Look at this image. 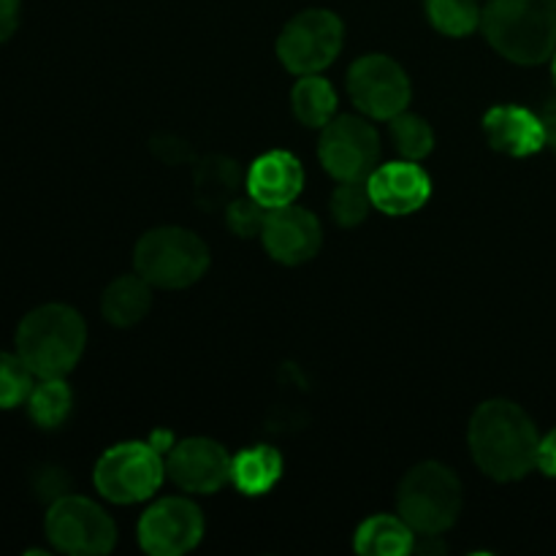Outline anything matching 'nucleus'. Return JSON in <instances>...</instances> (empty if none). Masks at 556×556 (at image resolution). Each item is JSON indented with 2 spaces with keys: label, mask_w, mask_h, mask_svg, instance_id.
<instances>
[{
  "label": "nucleus",
  "mask_w": 556,
  "mask_h": 556,
  "mask_svg": "<svg viewBox=\"0 0 556 556\" xmlns=\"http://www.w3.org/2000/svg\"><path fill=\"white\" fill-rule=\"evenodd\" d=\"M152 307L150 282L136 271V275H123L103 291L101 313L112 326L128 329V326L139 324Z\"/></svg>",
  "instance_id": "a211bd4d"
},
{
  "label": "nucleus",
  "mask_w": 556,
  "mask_h": 556,
  "mask_svg": "<svg viewBox=\"0 0 556 556\" xmlns=\"http://www.w3.org/2000/svg\"><path fill=\"white\" fill-rule=\"evenodd\" d=\"M391 123V141L405 161H421L434 150V130L424 117L413 112H400Z\"/></svg>",
  "instance_id": "b1692460"
},
{
  "label": "nucleus",
  "mask_w": 556,
  "mask_h": 556,
  "mask_svg": "<svg viewBox=\"0 0 556 556\" xmlns=\"http://www.w3.org/2000/svg\"><path fill=\"white\" fill-rule=\"evenodd\" d=\"M231 456L210 438L179 440L166 456V472L182 492L212 494L231 481Z\"/></svg>",
  "instance_id": "f8f14e48"
},
{
  "label": "nucleus",
  "mask_w": 556,
  "mask_h": 556,
  "mask_svg": "<svg viewBox=\"0 0 556 556\" xmlns=\"http://www.w3.org/2000/svg\"><path fill=\"white\" fill-rule=\"evenodd\" d=\"M476 465L494 481H519L538 467L541 434L510 400H489L472 413L467 432Z\"/></svg>",
  "instance_id": "f257e3e1"
},
{
  "label": "nucleus",
  "mask_w": 556,
  "mask_h": 556,
  "mask_svg": "<svg viewBox=\"0 0 556 556\" xmlns=\"http://www.w3.org/2000/svg\"><path fill=\"white\" fill-rule=\"evenodd\" d=\"M396 510L416 535L440 538L454 527L462 510V481L440 462L416 465L400 483Z\"/></svg>",
  "instance_id": "20e7f679"
},
{
  "label": "nucleus",
  "mask_w": 556,
  "mask_h": 556,
  "mask_svg": "<svg viewBox=\"0 0 556 556\" xmlns=\"http://www.w3.org/2000/svg\"><path fill=\"white\" fill-rule=\"evenodd\" d=\"M538 467L548 478H556V427L546 438H541V451H538Z\"/></svg>",
  "instance_id": "c756f323"
},
{
  "label": "nucleus",
  "mask_w": 556,
  "mask_h": 556,
  "mask_svg": "<svg viewBox=\"0 0 556 556\" xmlns=\"http://www.w3.org/2000/svg\"><path fill=\"white\" fill-rule=\"evenodd\" d=\"M33 378L20 353H0V410L25 405L33 391Z\"/></svg>",
  "instance_id": "a878e982"
},
{
  "label": "nucleus",
  "mask_w": 556,
  "mask_h": 556,
  "mask_svg": "<svg viewBox=\"0 0 556 556\" xmlns=\"http://www.w3.org/2000/svg\"><path fill=\"white\" fill-rule=\"evenodd\" d=\"M248 174H242L237 161L226 155H210L199 161L193 172L195 204L206 212L226 210L233 199H239V188H244Z\"/></svg>",
  "instance_id": "f3484780"
},
{
  "label": "nucleus",
  "mask_w": 556,
  "mask_h": 556,
  "mask_svg": "<svg viewBox=\"0 0 556 556\" xmlns=\"http://www.w3.org/2000/svg\"><path fill=\"white\" fill-rule=\"evenodd\" d=\"M372 206L375 204L372 195H369L367 179H348V182H340V188L331 195V215L345 228H353L367 220Z\"/></svg>",
  "instance_id": "393cba45"
},
{
  "label": "nucleus",
  "mask_w": 556,
  "mask_h": 556,
  "mask_svg": "<svg viewBox=\"0 0 556 556\" xmlns=\"http://www.w3.org/2000/svg\"><path fill=\"white\" fill-rule=\"evenodd\" d=\"M134 264L150 286L179 291L199 282L210 269V248L188 228L161 226L139 239Z\"/></svg>",
  "instance_id": "39448f33"
},
{
  "label": "nucleus",
  "mask_w": 556,
  "mask_h": 556,
  "mask_svg": "<svg viewBox=\"0 0 556 556\" xmlns=\"http://www.w3.org/2000/svg\"><path fill=\"white\" fill-rule=\"evenodd\" d=\"M20 25V0H0V43L9 41Z\"/></svg>",
  "instance_id": "c85d7f7f"
},
{
  "label": "nucleus",
  "mask_w": 556,
  "mask_h": 556,
  "mask_svg": "<svg viewBox=\"0 0 556 556\" xmlns=\"http://www.w3.org/2000/svg\"><path fill=\"white\" fill-rule=\"evenodd\" d=\"M320 130L318 157L334 179H369L380 166V136L367 119L340 114Z\"/></svg>",
  "instance_id": "1a4fd4ad"
},
{
  "label": "nucleus",
  "mask_w": 556,
  "mask_h": 556,
  "mask_svg": "<svg viewBox=\"0 0 556 556\" xmlns=\"http://www.w3.org/2000/svg\"><path fill=\"white\" fill-rule=\"evenodd\" d=\"M541 123H543V130H546V147H552L556 152V98H552V101L543 106Z\"/></svg>",
  "instance_id": "7c9ffc66"
},
{
  "label": "nucleus",
  "mask_w": 556,
  "mask_h": 556,
  "mask_svg": "<svg viewBox=\"0 0 556 556\" xmlns=\"http://www.w3.org/2000/svg\"><path fill=\"white\" fill-rule=\"evenodd\" d=\"M248 195H253L266 210L288 206L296 201V195L304 188V168L291 152L271 150L253 161L248 172Z\"/></svg>",
  "instance_id": "dca6fc26"
},
{
  "label": "nucleus",
  "mask_w": 556,
  "mask_h": 556,
  "mask_svg": "<svg viewBox=\"0 0 556 556\" xmlns=\"http://www.w3.org/2000/svg\"><path fill=\"white\" fill-rule=\"evenodd\" d=\"M282 476V456L271 445H250L231 462V483L242 494H266Z\"/></svg>",
  "instance_id": "aec40b11"
},
{
  "label": "nucleus",
  "mask_w": 556,
  "mask_h": 556,
  "mask_svg": "<svg viewBox=\"0 0 556 556\" xmlns=\"http://www.w3.org/2000/svg\"><path fill=\"white\" fill-rule=\"evenodd\" d=\"M150 150L155 152V157H161L168 166H179L185 161H193V150H190L188 141L177 139V136H155L150 141Z\"/></svg>",
  "instance_id": "cd10ccee"
},
{
  "label": "nucleus",
  "mask_w": 556,
  "mask_h": 556,
  "mask_svg": "<svg viewBox=\"0 0 556 556\" xmlns=\"http://www.w3.org/2000/svg\"><path fill=\"white\" fill-rule=\"evenodd\" d=\"M71 407H74V394L63 378H38L27 396L30 418L41 429L63 427L65 418L71 416Z\"/></svg>",
  "instance_id": "4be33fe9"
},
{
  "label": "nucleus",
  "mask_w": 556,
  "mask_h": 556,
  "mask_svg": "<svg viewBox=\"0 0 556 556\" xmlns=\"http://www.w3.org/2000/svg\"><path fill=\"white\" fill-rule=\"evenodd\" d=\"M427 20L443 36L465 38L481 25V9L476 0H424Z\"/></svg>",
  "instance_id": "5701e85b"
},
{
  "label": "nucleus",
  "mask_w": 556,
  "mask_h": 556,
  "mask_svg": "<svg viewBox=\"0 0 556 556\" xmlns=\"http://www.w3.org/2000/svg\"><path fill=\"white\" fill-rule=\"evenodd\" d=\"M369 195H372L375 210L386 215H410L421 210L432 195L429 174L416 161H394L375 168L367 179Z\"/></svg>",
  "instance_id": "4468645a"
},
{
  "label": "nucleus",
  "mask_w": 556,
  "mask_h": 556,
  "mask_svg": "<svg viewBox=\"0 0 556 556\" xmlns=\"http://www.w3.org/2000/svg\"><path fill=\"white\" fill-rule=\"evenodd\" d=\"M166 478L163 448L155 443H119L98 459L92 481L106 500L117 505L141 503L161 489Z\"/></svg>",
  "instance_id": "423d86ee"
},
{
  "label": "nucleus",
  "mask_w": 556,
  "mask_h": 556,
  "mask_svg": "<svg viewBox=\"0 0 556 556\" xmlns=\"http://www.w3.org/2000/svg\"><path fill=\"white\" fill-rule=\"evenodd\" d=\"M266 206H261L258 201L253 199V195H239V199H233L231 204L226 206V220H228V228H231L237 237H261V231H264V220H266Z\"/></svg>",
  "instance_id": "bb28decb"
},
{
  "label": "nucleus",
  "mask_w": 556,
  "mask_h": 556,
  "mask_svg": "<svg viewBox=\"0 0 556 556\" xmlns=\"http://www.w3.org/2000/svg\"><path fill=\"white\" fill-rule=\"evenodd\" d=\"M413 535L416 532L402 516L378 514L358 527L353 546L364 556H405L416 548Z\"/></svg>",
  "instance_id": "6ab92c4d"
},
{
  "label": "nucleus",
  "mask_w": 556,
  "mask_h": 556,
  "mask_svg": "<svg viewBox=\"0 0 556 556\" xmlns=\"http://www.w3.org/2000/svg\"><path fill=\"white\" fill-rule=\"evenodd\" d=\"M552 74H554V81H556V52H554V58H552Z\"/></svg>",
  "instance_id": "2f4dec72"
},
{
  "label": "nucleus",
  "mask_w": 556,
  "mask_h": 556,
  "mask_svg": "<svg viewBox=\"0 0 556 556\" xmlns=\"http://www.w3.org/2000/svg\"><path fill=\"white\" fill-rule=\"evenodd\" d=\"M481 27L505 60L541 65L556 52V0H489Z\"/></svg>",
  "instance_id": "f03ea898"
},
{
  "label": "nucleus",
  "mask_w": 556,
  "mask_h": 556,
  "mask_svg": "<svg viewBox=\"0 0 556 556\" xmlns=\"http://www.w3.org/2000/svg\"><path fill=\"white\" fill-rule=\"evenodd\" d=\"M261 242H264L266 253L275 261L286 266H296L318 253L320 242H324V231H320V223L313 212L288 204L266 212Z\"/></svg>",
  "instance_id": "ddd939ff"
},
{
  "label": "nucleus",
  "mask_w": 556,
  "mask_h": 556,
  "mask_svg": "<svg viewBox=\"0 0 556 556\" xmlns=\"http://www.w3.org/2000/svg\"><path fill=\"white\" fill-rule=\"evenodd\" d=\"M345 41V25L334 11L307 9L293 16L277 38V54L291 74H318L329 68Z\"/></svg>",
  "instance_id": "6e6552de"
},
{
  "label": "nucleus",
  "mask_w": 556,
  "mask_h": 556,
  "mask_svg": "<svg viewBox=\"0 0 556 556\" xmlns=\"http://www.w3.org/2000/svg\"><path fill=\"white\" fill-rule=\"evenodd\" d=\"M43 530L58 552L71 556L109 554L117 543V527L112 516L79 494H60L49 505Z\"/></svg>",
  "instance_id": "0eeeda50"
},
{
  "label": "nucleus",
  "mask_w": 556,
  "mask_h": 556,
  "mask_svg": "<svg viewBox=\"0 0 556 556\" xmlns=\"http://www.w3.org/2000/svg\"><path fill=\"white\" fill-rule=\"evenodd\" d=\"M348 92L358 112L372 119H391L410 101V79L389 54H364L348 71Z\"/></svg>",
  "instance_id": "9d476101"
},
{
  "label": "nucleus",
  "mask_w": 556,
  "mask_h": 556,
  "mask_svg": "<svg viewBox=\"0 0 556 556\" xmlns=\"http://www.w3.org/2000/svg\"><path fill=\"white\" fill-rule=\"evenodd\" d=\"M204 516L199 505L185 497L157 500L141 514L139 543L152 556H182L199 546Z\"/></svg>",
  "instance_id": "9b49d317"
},
{
  "label": "nucleus",
  "mask_w": 556,
  "mask_h": 556,
  "mask_svg": "<svg viewBox=\"0 0 556 556\" xmlns=\"http://www.w3.org/2000/svg\"><path fill=\"white\" fill-rule=\"evenodd\" d=\"M293 114L307 128H326L337 117V92L318 74H304L291 92Z\"/></svg>",
  "instance_id": "412c9836"
},
{
  "label": "nucleus",
  "mask_w": 556,
  "mask_h": 556,
  "mask_svg": "<svg viewBox=\"0 0 556 556\" xmlns=\"http://www.w3.org/2000/svg\"><path fill=\"white\" fill-rule=\"evenodd\" d=\"M87 326L68 304H43L16 329V353L36 378H65L85 353Z\"/></svg>",
  "instance_id": "7ed1b4c3"
},
{
  "label": "nucleus",
  "mask_w": 556,
  "mask_h": 556,
  "mask_svg": "<svg viewBox=\"0 0 556 556\" xmlns=\"http://www.w3.org/2000/svg\"><path fill=\"white\" fill-rule=\"evenodd\" d=\"M483 134H486L492 150L510 157H530L546 147L541 114L525 106H514V103L489 109L483 117Z\"/></svg>",
  "instance_id": "2eb2a0df"
}]
</instances>
